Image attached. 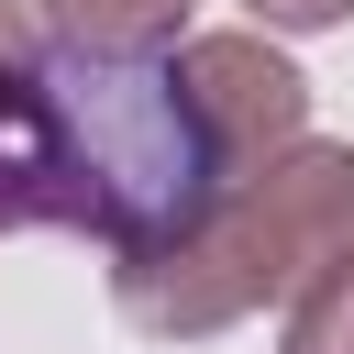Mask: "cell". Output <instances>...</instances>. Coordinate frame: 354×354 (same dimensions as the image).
<instances>
[{
	"mask_svg": "<svg viewBox=\"0 0 354 354\" xmlns=\"http://www.w3.org/2000/svg\"><path fill=\"white\" fill-rule=\"evenodd\" d=\"M22 11L44 44H77V55H166L199 0H22Z\"/></svg>",
	"mask_w": 354,
	"mask_h": 354,
	"instance_id": "cell-4",
	"label": "cell"
},
{
	"mask_svg": "<svg viewBox=\"0 0 354 354\" xmlns=\"http://www.w3.org/2000/svg\"><path fill=\"white\" fill-rule=\"evenodd\" d=\"M22 44H33V11H22V0H0V55H22Z\"/></svg>",
	"mask_w": 354,
	"mask_h": 354,
	"instance_id": "cell-7",
	"label": "cell"
},
{
	"mask_svg": "<svg viewBox=\"0 0 354 354\" xmlns=\"http://www.w3.org/2000/svg\"><path fill=\"white\" fill-rule=\"evenodd\" d=\"M254 11V33H332V22H354V0H243Z\"/></svg>",
	"mask_w": 354,
	"mask_h": 354,
	"instance_id": "cell-6",
	"label": "cell"
},
{
	"mask_svg": "<svg viewBox=\"0 0 354 354\" xmlns=\"http://www.w3.org/2000/svg\"><path fill=\"white\" fill-rule=\"evenodd\" d=\"M166 77H177V111H188V133H199V155L221 166V177H243V166H266L277 144H299L310 133V77L288 66V44L277 33H177L166 44Z\"/></svg>",
	"mask_w": 354,
	"mask_h": 354,
	"instance_id": "cell-3",
	"label": "cell"
},
{
	"mask_svg": "<svg viewBox=\"0 0 354 354\" xmlns=\"http://www.w3.org/2000/svg\"><path fill=\"white\" fill-rule=\"evenodd\" d=\"M343 254H354V144L299 133L266 166L221 177L144 254H111V310L144 343H210L254 310H288Z\"/></svg>",
	"mask_w": 354,
	"mask_h": 354,
	"instance_id": "cell-2",
	"label": "cell"
},
{
	"mask_svg": "<svg viewBox=\"0 0 354 354\" xmlns=\"http://www.w3.org/2000/svg\"><path fill=\"white\" fill-rule=\"evenodd\" d=\"M210 188L221 166L177 111L166 55H77L44 33L0 55V232H88L144 254Z\"/></svg>",
	"mask_w": 354,
	"mask_h": 354,
	"instance_id": "cell-1",
	"label": "cell"
},
{
	"mask_svg": "<svg viewBox=\"0 0 354 354\" xmlns=\"http://www.w3.org/2000/svg\"><path fill=\"white\" fill-rule=\"evenodd\" d=\"M277 354H354V254L321 266V277L277 310Z\"/></svg>",
	"mask_w": 354,
	"mask_h": 354,
	"instance_id": "cell-5",
	"label": "cell"
}]
</instances>
